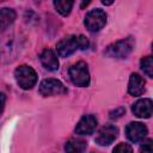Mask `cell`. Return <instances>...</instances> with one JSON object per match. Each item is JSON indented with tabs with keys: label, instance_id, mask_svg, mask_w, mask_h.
Listing matches in <instances>:
<instances>
[{
	"label": "cell",
	"instance_id": "obj_1",
	"mask_svg": "<svg viewBox=\"0 0 153 153\" xmlns=\"http://www.w3.org/2000/svg\"><path fill=\"white\" fill-rule=\"evenodd\" d=\"M88 39L82 35H71L63 37L56 44L57 54L61 57H68L76 50H85L88 48Z\"/></svg>",
	"mask_w": 153,
	"mask_h": 153
},
{
	"label": "cell",
	"instance_id": "obj_2",
	"mask_svg": "<svg viewBox=\"0 0 153 153\" xmlns=\"http://www.w3.org/2000/svg\"><path fill=\"white\" fill-rule=\"evenodd\" d=\"M135 41L133 37H126L118 39L106 47L104 54L111 59H126L134 49Z\"/></svg>",
	"mask_w": 153,
	"mask_h": 153
},
{
	"label": "cell",
	"instance_id": "obj_3",
	"mask_svg": "<svg viewBox=\"0 0 153 153\" xmlns=\"http://www.w3.org/2000/svg\"><path fill=\"white\" fill-rule=\"evenodd\" d=\"M14 79L20 88L31 90L37 82V73L32 67L27 65H22L16 68Z\"/></svg>",
	"mask_w": 153,
	"mask_h": 153
},
{
	"label": "cell",
	"instance_id": "obj_4",
	"mask_svg": "<svg viewBox=\"0 0 153 153\" xmlns=\"http://www.w3.org/2000/svg\"><path fill=\"white\" fill-rule=\"evenodd\" d=\"M84 24L90 32H98L106 24V13L100 8L91 10L86 13Z\"/></svg>",
	"mask_w": 153,
	"mask_h": 153
},
{
	"label": "cell",
	"instance_id": "obj_5",
	"mask_svg": "<svg viewBox=\"0 0 153 153\" xmlns=\"http://www.w3.org/2000/svg\"><path fill=\"white\" fill-rule=\"evenodd\" d=\"M69 78L72 82L79 87H86L90 84V72L86 62L79 61L69 68Z\"/></svg>",
	"mask_w": 153,
	"mask_h": 153
},
{
	"label": "cell",
	"instance_id": "obj_6",
	"mask_svg": "<svg viewBox=\"0 0 153 153\" xmlns=\"http://www.w3.org/2000/svg\"><path fill=\"white\" fill-rule=\"evenodd\" d=\"M38 92L43 97H51V96H60L67 93L66 86L57 79H44L38 87Z\"/></svg>",
	"mask_w": 153,
	"mask_h": 153
},
{
	"label": "cell",
	"instance_id": "obj_7",
	"mask_svg": "<svg viewBox=\"0 0 153 153\" xmlns=\"http://www.w3.org/2000/svg\"><path fill=\"white\" fill-rule=\"evenodd\" d=\"M117 136H118V128L114 124H106L98 130L94 141L99 146H109L117 139Z\"/></svg>",
	"mask_w": 153,
	"mask_h": 153
},
{
	"label": "cell",
	"instance_id": "obj_8",
	"mask_svg": "<svg viewBox=\"0 0 153 153\" xmlns=\"http://www.w3.org/2000/svg\"><path fill=\"white\" fill-rule=\"evenodd\" d=\"M147 133H148L147 127L141 122H130L126 127V136L128 137L129 141L134 143L141 142L146 137Z\"/></svg>",
	"mask_w": 153,
	"mask_h": 153
},
{
	"label": "cell",
	"instance_id": "obj_9",
	"mask_svg": "<svg viewBox=\"0 0 153 153\" xmlns=\"http://www.w3.org/2000/svg\"><path fill=\"white\" fill-rule=\"evenodd\" d=\"M97 124H98V121L93 115H84L76 123L74 131L81 136L91 135L96 130Z\"/></svg>",
	"mask_w": 153,
	"mask_h": 153
},
{
	"label": "cell",
	"instance_id": "obj_10",
	"mask_svg": "<svg viewBox=\"0 0 153 153\" xmlns=\"http://www.w3.org/2000/svg\"><path fill=\"white\" fill-rule=\"evenodd\" d=\"M131 111L139 118H149L152 116V112H153L152 99H149V98L139 99L137 102H135L133 104Z\"/></svg>",
	"mask_w": 153,
	"mask_h": 153
},
{
	"label": "cell",
	"instance_id": "obj_11",
	"mask_svg": "<svg viewBox=\"0 0 153 153\" xmlns=\"http://www.w3.org/2000/svg\"><path fill=\"white\" fill-rule=\"evenodd\" d=\"M145 79L137 74V73H133L130 74L129 78V82H128V93L133 97H139L145 92Z\"/></svg>",
	"mask_w": 153,
	"mask_h": 153
},
{
	"label": "cell",
	"instance_id": "obj_12",
	"mask_svg": "<svg viewBox=\"0 0 153 153\" xmlns=\"http://www.w3.org/2000/svg\"><path fill=\"white\" fill-rule=\"evenodd\" d=\"M39 60L45 69L50 72H55L59 69V59L51 49H44L39 55Z\"/></svg>",
	"mask_w": 153,
	"mask_h": 153
},
{
	"label": "cell",
	"instance_id": "obj_13",
	"mask_svg": "<svg viewBox=\"0 0 153 153\" xmlns=\"http://www.w3.org/2000/svg\"><path fill=\"white\" fill-rule=\"evenodd\" d=\"M16 12L12 8H0V33H2L16 20Z\"/></svg>",
	"mask_w": 153,
	"mask_h": 153
},
{
	"label": "cell",
	"instance_id": "obj_14",
	"mask_svg": "<svg viewBox=\"0 0 153 153\" xmlns=\"http://www.w3.org/2000/svg\"><path fill=\"white\" fill-rule=\"evenodd\" d=\"M87 147V142L81 139H71L65 145V151L71 153H79L84 152Z\"/></svg>",
	"mask_w": 153,
	"mask_h": 153
},
{
	"label": "cell",
	"instance_id": "obj_15",
	"mask_svg": "<svg viewBox=\"0 0 153 153\" xmlns=\"http://www.w3.org/2000/svg\"><path fill=\"white\" fill-rule=\"evenodd\" d=\"M74 0H54L55 10L63 17L68 16L73 8Z\"/></svg>",
	"mask_w": 153,
	"mask_h": 153
},
{
	"label": "cell",
	"instance_id": "obj_16",
	"mask_svg": "<svg viewBox=\"0 0 153 153\" xmlns=\"http://www.w3.org/2000/svg\"><path fill=\"white\" fill-rule=\"evenodd\" d=\"M141 69L148 78H153V59L152 56H145L140 61Z\"/></svg>",
	"mask_w": 153,
	"mask_h": 153
},
{
	"label": "cell",
	"instance_id": "obj_17",
	"mask_svg": "<svg viewBox=\"0 0 153 153\" xmlns=\"http://www.w3.org/2000/svg\"><path fill=\"white\" fill-rule=\"evenodd\" d=\"M124 112H126V109L122 108V106H120V108H116L115 110L110 111V112H109V117H110L111 120H117V118H120L122 115H124Z\"/></svg>",
	"mask_w": 153,
	"mask_h": 153
},
{
	"label": "cell",
	"instance_id": "obj_18",
	"mask_svg": "<svg viewBox=\"0 0 153 153\" xmlns=\"http://www.w3.org/2000/svg\"><path fill=\"white\" fill-rule=\"evenodd\" d=\"M114 152H133V148L128 145V143H123V142H121V143H118L115 148H114Z\"/></svg>",
	"mask_w": 153,
	"mask_h": 153
},
{
	"label": "cell",
	"instance_id": "obj_19",
	"mask_svg": "<svg viewBox=\"0 0 153 153\" xmlns=\"http://www.w3.org/2000/svg\"><path fill=\"white\" fill-rule=\"evenodd\" d=\"M151 152L152 151V140L147 139V140H142L141 141V146H140V152Z\"/></svg>",
	"mask_w": 153,
	"mask_h": 153
},
{
	"label": "cell",
	"instance_id": "obj_20",
	"mask_svg": "<svg viewBox=\"0 0 153 153\" xmlns=\"http://www.w3.org/2000/svg\"><path fill=\"white\" fill-rule=\"evenodd\" d=\"M5 104H6V94L0 92V116L5 109Z\"/></svg>",
	"mask_w": 153,
	"mask_h": 153
},
{
	"label": "cell",
	"instance_id": "obj_21",
	"mask_svg": "<svg viewBox=\"0 0 153 153\" xmlns=\"http://www.w3.org/2000/svg\"><path fill=\"white\" fill-rule=\"evenodd\" d=\"M100 1H102L103 5H105V6H110L115 0H100Z\"/></svg>",
	"mask_w": 153,
	"mask_h": 153
},
{
	"label": "cell",
	"instance_id": "obj_22",
	"mask_svg": "<svg viewBox=\"0 0 153 153\" xmlns=\"http://www.w3.org/2000/svg\"><path fill=\"white\" fill-rule=\"evenodd\" d=\"M90 2H91V0H82V1H81L80 7H81V8H84V7H86V6H87Z\"/></svg>",
	"mask_w": 153,
	"mask_h": 153
},
{
	"label": "cell",
	"instance_id": "obj_23",
	"mask_svg": "<svg viewBox=\"0 0 153 153\" xmlns=\"http://www.w3.org/2000/svg\"><path fill=\"white\" fill-rule=\"evenodd\" d=\"M2 1H6V0H0V2H2Z\"/></svg>",
	"mask_w": 153,
	"mask_h": 153
}]
</instances>
